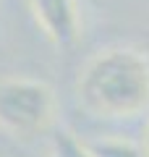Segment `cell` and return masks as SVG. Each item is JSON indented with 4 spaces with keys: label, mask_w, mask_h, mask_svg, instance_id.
I'll use <instances>...</instances> for the list:
<instances>
[{
    "label": "cell",
    "mask_w": 149,
    "mask_h": 157,
    "mask_svg": "<svg viewBox=\"0 0 149 157\" xmlns=\"http://www.w3.org/2000/svg\"><path fill=\"white\" fill-rule=\"evenodd\" d=\"M52 157H92L86 141H78L68 131H55L52 134Z\"/></svg>",
    "instance_id": "5"
},
{
    "label": "cell",
    "mask_w": 149,
    "mask_h": 157,
    "mask_svg": "<svg viewBox=\"0 0 149 157\" xmlns=\"http://www.w3.org/2000/svg\"><path fill=\"white\" fill-rule=\"evenodd\" d=\"M52 89L37 78L0 81V126L16 136H34L50 126Z\"/></svg>",
    "instance_id": "2"
},
{
    "label": "cell",
    "mask_w": 149,
    "mask_h": 157,
    "mask_svg": "<svg viewBox=\"0 0 149 157\" xmlns=\"http://www.w3.org/2000/svg\"><path fill=\"white\" fill-rule=\"evenodd\" d=\"M78 100L99 118H133L149 105V55L136 47H107L78 73Z\"/></svg>",
    "instance_id": "1"
},
{
    "label": "cell",
    "mask_w": 149,
    "mask_h": 157,
    "mask_svg": "<svg viewBox=\"0 0 149 157\" xmlns=\"http://www.w3.org/2000/svg\"><path fill=\"white\" fill-rule=\"evenodd\" d=\"M92 157H144V149L128 139H118V136H105V139L86 141Z\"/></svg>",
    "instance_id": "4"
},
{
    "label": "cell",
    "mask_w": 149,
    "mask_h": 157,
    "mask_svg": "<svg viewBox=\"0 0 149 157\" xmlns=\"http://www.w3.org/2000/svg\"><path fill=\"white\" fill-rule=\"evenodd\" d=\"M32 11L44 37L58 47H68L78 37V3L76 0H32Z\"/></svg>",
    "instance_id": "3"
},
{
    "label": "cell",
    "mask_w": 149,
    "mask_h": 157,
    "mask_svg": "<svg viewBox=\"0 0 149 157\" xmlns=\"http://www.w3.org/2000/svg\"><path fill=\"white\" fill-rule=\"evenodd\" d=\"M147 149H149V126H147Z\"/></svg>",
    "instance_id": "6"
}]
</instances>
